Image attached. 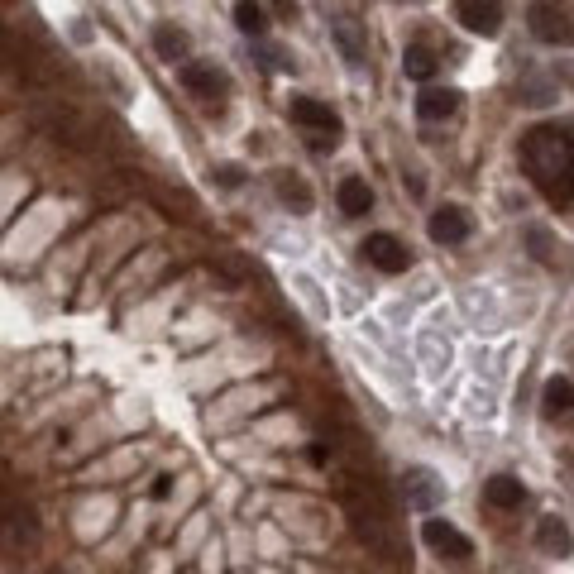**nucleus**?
Instances as JSON below:
<instances>
[{
    "instance_id": "5",
    "label": "nucleus",
    "mask_w": 574,
    "mask_h": 574,
    "mask_svg": "<svg viewBox=\"0 0 574 574\" xmlns=\"http://www.w3.org/2000/svg\"><path fill=\"white\" fill-rule=\"evenodd\" d=\"M44 130H48V139H58L67 149H87V120L77 111H67V106H48Z\"/></svg>"
},
{
    "instance_id": "26",
    "label": "nucleus",
    "mask_w": 574,
    "mask_h": 574,
    "mask_svg": "<svg viewBox=\"0 0 574 574\" xmlns=\"http://www.w3.org/2000/svg\"><path fill=\"white\" fill-rule=\"evenodd\" d=\"M273 5H278L283 15H292V10H297V0H273Z\"/></svg>"
},
{
    "instance_id": "23",
    "label": "nucleus",
    "mask_w": 574,
    "mask_h": 574,
    "mask_svg": "<svg viewBox=\"0 0 574 574\" xmlns=\"http://www.w3.org/2000/svg\"><path fill=\"white\" fill-rule=\"evenodd\" d=\"M240 168H235V163H225V168H221V182H225V187H240Z\"/></svg>"
},
{
    "instance_id": "13",
    "label": "nucleus",
    "mask_w": 574,
    "mask_h": 574,
    "mask_svg": "<svg viewBox=\"0 0 574 574\" xmlns=\"http://www.w3.org/2000/svg\"><path fill=\"white\" fill-rule=\"evenodd\" d=\"M273 192H278V201H283L287 211H297V216L311 211V187L297 173H278L273 177Z\"/></svg>"
},
{
    "instance_id": "15",
    "label": "nucleus",
    "mask_w": 574,
    "mask_h": 574,
    "mask_svg": "<svg viewBox=\"0 0 574 574\" xmlns=\"http://www.w3.org/2000/svg\"><path fill=\"white\" fill-rule=\"evenodd\" d=\"M335 201H340V211H345V216H364V211L374 206V192H369V182H364V177H345V182H340V192H335Z\"/></svg>"
},
{
    "instance_id": "4",
    "label": "nucleus",
    "mask_w": 574,
    "mask_h": 574,
    "mask_svg": "<svg viewBox=\"0 0 574 574\" xmlns=\"http://www.w3.org/2000/svg\"><path fill=\"white\" fill-rule=\"evenodd\" d=\"M455 15L469 34L479 39H493L503 29V0H455Z\"/></svg>"
},
{
    "instance_id": "17",
    "label": "nucleus",
    "mask_w": 574,
    "mask_h": 574,
    "mask_svg": "<svg viewBox=\"0 0 574 574\" xmlns=\"http://www.w3.org/2000/svg\"><path fill=\"white\" fill-rule=\"evenodd\" d=\"M484 498L493 503V508H503V512H508V508H517V503H522L527 493H522V484H517L512 474H493V479L484 484Z\"/></svg>"
},
{
    "instance_id": "7",
    "label": "nucleus",
    "mask_w": 574,
    "mask_h": 574,
    "mask_svg": "<svg viewBox=\"0 0 574 574\" xmlns=\"http://www.w3.org/2000/svg\"><path fill=\"white\" fill-rule=\"evenodd\" d=\"M364 259H369V264H374V268H383V273H402V268L412 264V254H407V244H402L398 235H383V230L364 240Z\"/></svg>"
},
{
    "instance_id": "2",
    "label": "nucleus",
    "mask_w": 574,
    "mask_h": 574,
    "mask_svg": "<svg viewBox=\"0 0 574 574\" xmlns=\"http://www.w3.org/2000/svg\"><path fill=\"white\" fill-rule=\"evenodd\" d=\"M350 527L374 555H383V560H393V555H398V536H393V527H388V512H383L378 498L359 503V498L350 493Z\"/></svg>"
},
{
    "instance_id": "21",
    "label": "nucleus",
    "mask_w": 574,
    "mask_h": 574,
    "mask_svg": "<svg viewBox=\"0 0 574 574\" xmlns=\"http://www.w3.org/2000/svg\"><path fill=\"white\" fill-rule=\"evenodd\" d=\"M235 24H240V34H249V39H259V34L268 29L264 5H259V0H235Z\"/></svg>"
},
{
    "instance_id": "8",
    "label": "nucleus",
    "mask_w": 574,
    "mask_h": 574,
    "mask_svg": "<svg viewBox=\"0 0 574 574\" xmlns=\"http://www.w3.org/2000/svg\"><path fill=\"white\" fill-rule=\"evenodd\" d=\"M292 120L302 125V134H340V115L326 101H316V96H297L292 101Z\"/></svg>"
},
{
    "instance_id": "14",
    "label": "nucleus",
    "mask_w": 574,
    "mask_h": 574,
    "mask_svg": "<svg viewBox=\"0 0 574 574\" xmlns=\"http://www.w3.org/2000/svg\"><path fill=\"white\" fill-rule=\"evenodd\" d=\"M574 407V383L565 374H555V378H546V388H541V412L546 417H565Z\"/></svg>"
},
{
    "instance_id": "24",
    "label": "nucleus",
    "mask_w": 574,
    "mask_h": 574,
    "mask_svg": "<svg viewBox=\"0 0 574 574\" xmlns=\"http://www.w3.org/2000/svg\"><path fill=\"white\" fill-rule=\"evenodd\" d=\"M307 460H311V464H326V460H331V445H311Z\"/></svg>"
},
{
    "instance_id": "6",
    "label": "nucleus",
    "mask_w": 574,
    "mask_h": 574,
    "mask_svg": "<svg viewBox=\"0 0 574 574\" xmlns=\"http://www.w3.org/2000/svg\"><path fill=\"white\" fill-rule=\"evenodd\" d=\"M421 541H426L431 551L450 555V560H469V536H464L460 527L441 522V517H426V522H421Z\"/></svg>"
},
{
    "instance_id": "22",
    "label": "nucleus",
    "mask_w": 574,
    "mask_h": 574,
    "mask_svg": "<svg viewBox=\"0 0 574 574\" xmlns=\"http://www.w3.org/2000/svg\"><path fill=\"white\" fill-rule=\"evenodd\" d=\"M527 240L536 244V249H531V254H536V259H541V264H551V240H546V230H527Z\"/></svg>"
},
{
    "instance_id": "19",
    "label": "nucleus",
    "mask_w": 574,
    "mask_h": 574,
    "mask_svg": "<svg viewBox=\"0 0 574 574\" xmlns=\"http://www.w3.org/2000/svg\"><path fill=\"white\" fill-rule=\"evenodd\" d=\"M331 29H335V44H340V53H345V63H350V67L364 63V39L354 34V20H350V15H340Z\"/></svg>"
},
{
    "instance_id": "3",
    "label": "nucleus",
    "mask_w": 574,
    "mask_h": 574,
    "mask_svg": "<svg viewBox=\"0 0 574 574\" xmlns=\"http://www.w3.org/2000/svg\"><path fill=\"white\" fill-rule=\"evenodd\" d=\"M527 29H531V39H536V44L570 48L574 44V10L565 5V0H531Z\"/></svg>"
},
{
    "instance_id": "16",
    "label": "nucleus",
    "mask_w": 574,
    "mask_h": 574,
    "mask_svg": "<svg viewBox=\"0 0 574 574\" xmlns=\"http://www.w3.org/2000/svg\"><path fill=\"white\" fill-rule=\"evenodd\" d=\"M154 48H158V58L163 63H187V34L177 29V24H158L154 29Z\"/></svg>"
},
{
    "instance_id": "9",
    "label": "nucleus",
    "mask_w": 574,
    "mask_h": 574,
    "mask_svg": "<svg viewBox=\"0 0 574 574\" xmlns=\"http://www.w3.org/2000/svg\"><path fill=\"white\" fill-rule=\"evenodd\" d=\"M182 87L192 91V96H201V101H221L225 91H230V82H225L221 67H211V63H182Z\"/></svg>"
},
{
    "instance_id": "10",
    "label": "nucleus",
    "mask_w": 574,
    "mask_h": 574,
    "mask_svg": "<svg viewBox=\"0 0 574 574\" xmlns=\"http://www.w3.org/2000/svg\"><path fill=\"white\" fill-rule=\"evenodd\" d=\"M426 230H431V240L436 244H464L469 240V216H464L460 206H441Z\"/></svg>"
},
{
    "instance_id": "11",
    "label": "nucleus",
    "mask_w": 574,
    "mask_h": 574,
    "mask_svg": "<svg viewBox=\"0 0 574 574\" xmlns=\"http://www.w3.org/2000/svg\"><path fill=\"white\" fill-rule=\"evenodd\" d=\"M460 111V91L455 87H426L417 96V115L421 120H450Z\"/></svg>"
},
{
    "instance_id": "25",
    "label": "nucleus",
    "mask_w": 574,
    "mask_h": 574,
    "mask_svg": "<svg viewBox=\"0 0 574 574\" xmlns=\"http://www.w3.org/2000/svg\"><path fill=\"white\" fill-rule=\"evenodd\" d=\"M168 493H173V479H168V474H163V479H154V498H168Z\"/></svg>"
},
{
    "instance_id": "1",
    "label": "nucleus",
    "mask_w": 574,
    "mask_h": 574,
    "mask_svg": "<svg viewBox=\"0 0 574 574\" xmlns=\"http://www.w3.org/2000/svg\"><path fill=\"white\" fill-rule=\"evenodd\" d=\"M522 168L555 206L574 201V134L570 125H536L522 134Z\"/></svg>"
},
{
    "instance_id": "12",
    "label": "nucleus",
    "mask_w": 574,
    "mask_h": 574,
    "mask_svg": "<svg viewBox=\"0 0 574 574\" xmlns=\"http://www.w3.org/2000/svg\"><path fill=\"white\" fill-rule=\"evenodd\" d=\"M441 479L431 474V469H412L407 474V498H412V508H421V512H431L436 503H441Z\"/></svg>"
},
{
    "instance_id": "20",
    "label": "nucleus",
    "mask_w": 574,
    "mask_h": 574,
    "mask_svg": "<svg viewBox=\"0 0 574 574\" xmlns=\"http://www.w3.org/2000/svg\"><path fill=\"white\" fill-rule=\"evenodd\" d=\"M536 541H541V551H551V555H570V527L565 522H555V517H546L541 527H536Z\"/></svg>"
},
{
    "instance_id": "18",
    "label": "nucleus",
    "mask_w": 574,
    "mask_h": 574,
    "mask_svg": "<svg viewBox=\"0 0 574 574\" xmlns=\"http://www.w3.org/2000/svg\"><path fill=\"white\" fill-rule=\"evenodd\" d=\"M407 77H412V82H431V77H436V67H441V58H436V48H426V44H412L407 48Z\"/></svg>"
}]
</instances>
